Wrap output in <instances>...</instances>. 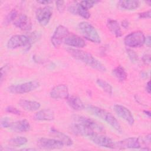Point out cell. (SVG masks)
Masks as SVG:
<instances>
[{
	"mask_svg": "<svg viewBox=\"0 0 151 151\" xmlns=\"http://www.w3.org/2000/svg\"><path fill=\"white\" fill-rule=\"evenodd\" d=\"M8 68H9V67L7 65H5L1 67V83L2 82L4 77L6 74V73L8 70Z\"/></svg>",
	"mask_w": 151,
	"mask_h": 151,
	"instance_id": "35",
	"label": "cell"
},
{
	"mask_svg": "<svg viewBox=\"0 0 151 151\" xmlns=\"http://www.w3.org/2000/svg\"><path fill=\"white\" fill-rule=\"evenodd\" d=\"M56 4V7L57 10L60 12L62 13L63 12L64 10V1H57L55 2Z\"/></svg>",
	"mask_w": 151,
	"mask_h": 151,
	"instance_id": "34",
	"label": "cell"
},
{
	"mask_svg": "<svg viewBox=\"0 0 151 151\" xmlns=\"http://www.w3.org/2000/svg\"><path fill=\"white\" fill-rule=\"evenodd\" d=\"M113 76L120 81H123L127 78V73L122 66H117L112 71Z\"/></svg>",
	"mask_w": 151,
	"mask_h": 151,
	"instance_id": "26",
	"label": "cell"
},
{
	"mask_svg": "<svg viewBox=\"0 0 151 151\" xmlns=\"http://www.w3.org/2000/svg\"><path fill=\"white\" fill-rule=\"evenodd\" d=\"M37 120L51 121L54 119V113L51 109H43L37 111L34 116Z\"/></svg>",
	"mask_w": 151,
	"mask_h": 151,
	"instance_id": "20",
	"label": "cell"
},
{
	"mask_svg": "<svg viewBox=\"0 0 151 151\" xmlns=\"http://www.w3.org/2000/svg\"><path fill=\"white\" fill-rule=\"evenodd\" d=\"M89 139L99 146L109 149H114V142L109 137L105 135L100 134H98V133H96Z\"/></svg>",
	"mask_w": 151,
	"mask_h": 151,
	"instance_id": "13",
	"label": "cell"
},
{
	"mask_svg": "<svg viewBox=\"0 0 151 151\" xmlns=\"http://www.w3.org/2000/svg\"><path fill=\"white\" fill-rule=\"evenodd\" d=\"M150 15H151L150 11H146V12H143L139 14V18H150Z\"/></svg>",
	"mask_w": 151,
	"mask_h": 151,
	"instance_id": "36",
	"label": "cell"
},
{
	"mask_svg": "<svg viewBox=\"0 0 151 151\" xmlns=\"http://www.w3.org/2000/svg\"><path fill=\"white\" fill-rule=\"evenodd\" d=\"M146 90L148 93H150V81H148L146 85Z\"/></svg>",
	"mask_w": 151,
	"mask_h": 151,
	"instance_id": "41",
	"label": "cell"
},
{
	"mask_svg": "<svg viewBox=\"0 0 151 151\" xmlns=\"http://www.w3.org/2000/svg\"><path fill=\"white\" fill-rule=\"evenodd\" d=\"M50 97L54 99H67L69 97L68 88L64 84H59L52 88Z\"/></svg>",
	"mask_w": 151,
	"mask_h": 151,
	"instance_id": "15",
	"label": "cell"
},
{
	"mask_svg": "<svg viewBox=\"0 0 151 151\" xmlns=\"http://www.w3.org/2000/svg\"><path fill=\"white\" fill-rule=\"evenodd\" d=\"M78 27L79 30L86 39L96 44L101 42L100 37L97 30L91 24L83 21L78 24Z\"/></svg>",
	"mask_w": 151,
	"mask_h": 151,
	"instance_id": "3",
	"label": "cell"
},
{
	"mask_svg": "<svg viewBox=\"0 0 151 151\" xmlns=\"http://www.w3.org/2000/svg\"><path fill=\"white\" fill-rule=\"evenodd\" d=\"M40 86V83L38 81L33 80L28 82L12 85L8 87V91L13 94H24L32 91Z\"/></svg>",
	"mask_w": 151,
	"mask_h": 151,
	"instance_id": "4",
	"label": "cell"
},
{
	"mask_svg": "<svg viewBox=\"0 0 151 151\" xmlns=\"http://www.w3.org/2000/svg\"><path fill=\"white\" fill-rule=\"evenodd\" d=\"M127 54L130 58V60L132 61L133 63H136L138 61V57L136 53L132 50L131 49H127L126 50Z\"/></svg>",
	"mask_w": 151,
	"mask_h": 151,
	"instance_id": "31",
	"label": "cell"
},
{
	"mask_svg": "<svg viewBox=\"0 0 151 151\" xmlns=\"http://www.w3.org/2000/svg\"><path fill=\"white\" fill-rule=\"evenodd\" d=\"M96 83L106 93L109 94H111L112 92H113V88L112 86L110 85V84H109V83H107V81H106L105 80H103L102 79H97L96 80Z\"/></svg>",
	"mask_w": 151,
	"mask_h": 151,
	"instance_id": "28",
	"label": "cell"
},
{
	"mask_svg": "<svg viewBox=\"0 0 151 151\" xmlns=\"http://www.w3.org/2000/svg\"><path fill=\"white\" fill-rule=\"evenodd\" d=\"M28 142V140L26 137L23 136H18L11 139L8 141L9 145L11 147H19L25 145Z\"/></svg>",
	"mask_w": 151,
	"mask_h": 151,
	"instance_id": "27",
	"label": "cell"
},
{
	"mask_svg": "<svg viewBox=\"0 0 151 151\" xmlns=\"http://www.w3.org/2000/svg\"><path fill=\"white\" fill-rule=\"evenodd\" d=\"M69 34V31L63 25L58 26L56 28L51 40L53 46L55 48L59 47Z\"/></svg>",
	"mask_w": 151,
	"mask_h": 151,
	"instance_id": "8",
	"label": "cell"
},
{
	"mask_svg": "<svg viewBox=\"0 0 151 151\" xmlns=\"http://www.w3.org/2000/svg\"><path fill=\"white\" fill-rule=\"evenodd\" d=\"M18 104L24 110L30 111H37L41 107V104L39 102L28 100H21Z\"/></svg>",
	"mask_w": 151,
	"mask_h": 151,
	"instance_id": "21",
	"label": "cell"
},
{
	"mask_svg": "<svg viewBox=\"0 0 151 151\" xmlns=\"http://www.w3.org/2000/svg\"><path fill=\"white\" fill-rule=\"evenodd\" d=\"M52 10L49 6L39 8L37 9L35 16L37 21L41 26H46L52 17Z\"/></svg>",
	"mask_w": 151,
	"mask_h": 151,
	"instance_id": "10",
	"label": "cell"
},
{
	"mask_svg": "<svg viewBox=\"0 0 151 151\" xmlns=\"http://www.w3.org/2000/svg\"><path fill=\"white\" fill-rule=\"evenodd\" d=\"M31 44L28 36L25 35H15L8 40L6 46L8 48L14 50L21 47L29 48Z\"/></svg>",
	"mask_w": 151,
	"mask_h": 151,
	"instance_id": "6",
	"label": "cell"
},
{
	"mask_svg": "<svg viewBox=\"0 0 151 151\" xmlns=\"http://www.w3.org/2000/svg\"><path fill=\"white\" fill-rule=\"evenodd\" d=\"M65 44L75 48H83L86 45L85 41L74 34H69L64 40Z\"/></svg>",
	"mask_w": 151,
	"mask_h": 151,
	"instance_id": "16",
	"label": "cell"
},
{
	"mask_svg": "<svg viewBox=\"0 0 151 151\" xmlns=\"http://www.w3.org/2000/svg\"><path fill=\"white\" fill-rule=\"evenodd\" d=\"M73 119L75 121V122L84 124L92 129L97 133L102 132L104 130V128L101 124H99L97 122H95L94 120L90 118H88L83 116L75 115L73 116Z\"/></svg>",
	"mask_w": 151,
	"mask_h": 151,
	"instance_id": "11",
	"label": "cell"
},
{
	"mask_svg": "<svg viewBox=\"0 0 151 151\" xmlns=\"http://www.w3.org/2000/svg\"><path fill=\"white\" fill-rule=\"evenodd\" d=\"M143 61L146 64H150V55L149 54H145L142 58Z\"/></svg>",
	"mask_w": 151,
	"mask_h": 151,
	"instance_id": "37",
	"label": "cell"
},
{
	"mask_svg": "<svg viewBox=\"0 0 151 151\" xmlns=\"http://www.w3.org/2000/svg\"><path fill=\"white\" fill-rule=\"evenodd\" d=\"M144 113H145V114H147L149 117H150V113L149 111H144Z\"/></svg>",
	"mask_w": 151,
	"mask_h": 151,
	"instance_id": "42",
	"label": "cell"
},
{
	"mask_svg": "<svg viewBox=\"0 0 151 151\" xmlns=\"http://www.w3.org/2000/svg\"><path fill=\"white\" fill-rule=\"evenodd\" d=\"M14 24L16 27L25 31L31 30L32 27L31 19L28 17L24 14L20 15L14 22Z\"/></svg>",
	"mask_w": 151,
	"mask_h": 151,
	"instance_id": "17",
	"label": "cell"
},
{
	"mask_svg": "<svg viewBox=\"0 0 151 151\" xmlns=\"http://www.w3.org/2000/svg\"><path fill=\"white\" fill-rule=\"evenodd\" d=\"M113 109L117 115L124 120L129 124L133 125L134 124V117L131 111L127 108L122 105L115 104L113 107Z\"/></svg>",
	"mask_w": 151,
	"mask_h": 151,
	"instance_id": "14",
	"label": "cell"
},
{
	"mask_svg": "<svg viewBox=\"0 0 151 151\" xmlns=\"http://www.w3.org/2000/svg\"><path fill=\"white\" fill-rule=\"evenodd\" d=\"M50 133L55 136L57 137V139L61 141L64 145L70 146L73 145V140L67 134L59 132L58 130H56L54 128H51L50 129Z\"/></svg>",
	"mask_w": 151,
	"mask_h": 151,
	"instance_id": "22",
	"label": "cell"
},
{
	"mask_svg": "<svg viewBox=\"0 0 151 151\" xmlns=\"http://www.w3.org/2000/svg\"><path fill=\"white\" fill-rule=\"evenodd\" d=\"M119 7L124 10H133L137 8L140 5V2L136 0L120 1L117 4Z\"/></svg>",
	"mask_w": 151,
	"mask_h": 151,
	"instance_id": "23",
	"label": "cell"
},
{
	"mask_svg": "<svg viewBox=\"0 0 151 151\" xmlns=\"http://www.w3.org/2000/svg\"><path fill=\"white\" fill-rule=\"evenodd\" d=\"M9 128L15 132H25L29 130L31 126L27 120L22 119L11 122Z\"/></svg>",
	"mask_w": 151,
	"mask_h": 151,
	"instance_id": "19",
	"label": "cell"
},
{
	"mask_svg": "<svg viewBox=\"0 0 151 151\" xmlns=\"http://www.w3.org/2000/svg\"><path fill=\"white\" fill-rule=\"evenodd\" d=\"M107 26L110 31L116 37H120L122 35L120 27L116 20L109 19L107 22Z\"/></svg>",
	"mask_w": 151,
	"mask_h": 151,
	"instance_id": "24",
	"label": "cell"
},
{
	"mask_svg": "<svg viewBox=\"0 0 151 151\" xmlns=\"http://www.w3.org/2000/svg\"><path fill=\"white\" fill-rule=\"evenodd\" d=\"M99 1H82L79 2L80 5L86 9L88 10L94 6L96 4L99 3Z\"/></svg>",
	"mask_w": 151,
	"mask_h": 151,
	"instance_id": "30",
	"label": "cell"
},
{
	"mask_svg": "<svg viewBox=\"0 0 151 151\" xmlns=\"http://www.w3.org/2000/svg\"><path fill=\"white\" fill-rule=\"evenodd\" d=\"M37 145L41 149H60L63 148L64 144L60 140L54 139L40 138L37 140Z\"/></svg>",
	"mask_w": 151,
	"mask_h": 151,
	"instance_id": "9",
	"label": "cell"
},
{
	"mask_svg": "<svg viewBox=\"0 0 151 151\" xmlns=\"http://www.w3.org/2000/svg\"><path fill=\"white\" fill-rule=\"evenodd\" d=\"M86 109L88 112L91 113L92 114L105 121L117 133H122L123 130L120 123H119L117 120L114 117V116L110 112L107 111L104 109L93 105L87 106Z\"/></svg>",
	"mask_w": 151,
	"mask_h": 151,
	"instance_id": "2",
	"label": "cell"
},
{
	"mask_svg": "<svg viewBox=\"0 0 151 151\" xmlns=\"http://www.w3.org/2000/svg\"><path fill=\"white\" fill-rule=\"evenodd\" d=\"M145 38L146 37L142 31H134L125 37L124 42L126 46L129 47H139L145 44Z\"/></svg>",
	"mask_w": 151,
	"mask_h": 151,
	"instance_id": "5",
	"label": "cell"
},
{
	"mask_svg": "<svg viewBox=\"0 0 151 151\" xmlns=\"http://www.w3.org/2000/svg\"><path fill=\"white\" fill-rule=\"evenodd\" d=\"M145 43L146 44V45H147L148 47H150V44H151V41H150V36H147L145 38Z\"/></svg>",
	"mask_w": 151,
	"mask_h": 151,
	"instance_id": "38",
	"label": "cell"
},
{
	"mask_svg": "<svg viewBox=\"0 0 151 151\" xmlns=\"http://www.w3.org/2000/svg\"><path fill=\"white\" fill-rule=\"evenodd\" d=\"M68 10L71 14L74 15H78L85 19H88L90 17V14L88 11L81 6L79 2H74L71 4L68 7Z\"/></svg>",
	"mask_w": 151,
	"mask_h": 151,
	"instance_id": "18",
	"label": "cell"
},
{
	"mask_svg": "<svg viewBox=\"0 0 151 151\" xmlns=\"http://www.w3.org/2000/svg\"><path fill=\"white\" fill-rule=\"evenodd\" d=\"M70 128L73 134L88 138L97 133L92 129L77 122L72 124Z\"/></svg>",
	"mask_w": 151,
	"mask_h": 151,
	"instance_id": "12",
	"label": "cell"
},
{
	"mask_svg": "<svg viewBox=\"0 0 151 151\" xmlns=\"http://www.w3.org/2000/svg\"><path fill=\"white\" fill-rule=\"evenodd\" d=\"M68 105L75 110H81L84 109L85 106L81 100L76 96L68 97L67 99Z\"/></svg>",
	"mask_w": 151,
	"mask_h": 151,
	"instance_id": "25",
	"label": "cell"
},
{
	"mask_svg": "<svg viewBox=\"0 0 151 151\" xmlns=\"http://www.w3.org/2000/svg\"><path fill=\"white\" fill-rule=\"evenodd\" d=\"M5 111L8 113H11V114H13L15 115H20L21 114V111L18 109H17V108H15L13 106H7L5 108Z\"/></svg>",
	"mask_w": 151,
	"mask_h": 151,
	"instance_id": "32",
	"label": "cell"
},
{
	"mask_svg": "<svg viewBox=\"0 0 151 151\" xmlns=\"http://www.w3.org/2000/svg\"><path fill=\"white\" fill-rule=\"evenodd\" d=\"M37 2L38 3H40V4H42V5H48V4H51V3H52V1H37Z\"/></svg>",
	"mask_w": 151,
	"mask_h": 151,
	"instance_id": "39",
	"label": "cell"
},
{
	"mask_svg": "<svg viewBox=\"0 0 151 151\" xmlns=\"http://www.w3.org/2000/svg\"><path fill=\"white\" fill-rule=\"evenodd\" d=\"M67 51L73 58L85 63L93 68L100 71H106V68L104 65L91 54L79 49L73 48H68L67 49Z\"/></svg>",
	"mask_w": 151,
	"mask_h": 151,
	"instance_id": "1",
	"label": "cell"
},
{
	"mask_svg": "<svg viewBox=\"0 0 151 151\" xmlns=\"http://www.w3.org/2000/svg\"><path fill=\"white\" fill-rule=\"evenodd\" d=\"M122 25L123 26V28H127L129 27V23L127 20H124L122 22Z\"/></svg>",
	"mask_w": 151,
	"mask_h": 151,
	"instance_id": "40",
	"label": "cell"
},
{
	"mask_svg": "<svg viewBox=\"0 0 151 151\" xmlns=\"http://www.w3.org/2000/svg\"><path fill=\"white\" fill-rule=\"evenodd\" d=\"M18 18V12L15 9H12L6 17L4 21V25H8L11 22H14Z\"/></svg>",
	"mask_w": 151,
	"mask_h": 151,
	"instance_id": "29",
	"label": "cell"
},
{
	"mask_svg": "<svg viewBox=\"0 0 151 151\" xmlns=\"http://www.w3.org/2000/svg\"><path fill=\"white\" fill-rule=\"evenodd\" d=\"M11 123L7 117H2L1 119V126L3 128H9Z\"/></svg>",
	"mask_w": 151,
	"mask_h": 151,
	"instance_id": "33",
	"label": "cell"
},
{
	"mask_svg": "<svg viewBox=\"0 0 151 151\" xmlns=\"http://www.w3.org/2000/svg\"><path fill=\"white\" fill-rule=\"evenodd\" d=\"M142 145L139 137H129L114 142V149H141Z\"/></svg>",
	"mask_w": 151,
	"mask_h": 151,
	"instance_id": "7",
	"label": "cell"
}]
</instances>
